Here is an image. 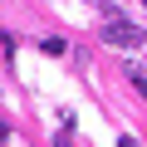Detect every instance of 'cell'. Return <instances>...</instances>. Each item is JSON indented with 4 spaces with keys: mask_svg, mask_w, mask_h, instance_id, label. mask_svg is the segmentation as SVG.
Here are the masks:
<instances>
[{
    "mask_svg": "<svg viewBox=\"0 0 147 147\" xmlns=\"http://www.w3.org/2000/svg\"><path fill=\"white\" fill-rule=\"evenodd\" d=\"M142 39H147L142 25L123 20V15H108V20H103V44H113V49H137Z\"/></svg>",
    "mask_w": 147,
    "mask_h": 147,
    "instance_id": "obj_1",
    "label": "cell"
},
{
    "mask_svg": "<svg viewBox=\"0 0 147 147\" xmlns=\"http://www.w3.org/2000/svg\"><path fill=\"white\" fill-rule=\"evenodd\" d=\"M127 79H132V84H137V93L147 98V69H142V64H127Z\"/></svg>",
    "mask_w": 147,
    "mask_h": 147,
    "instance_id": "obj_2",
    "label": "cell"
},
{
    "mask_svg": "<svg viewBox=\"0 0 147 147\" xmlns=\"http://www.w3.org/2000/svg\"><path fill=\"white\" fill-rule=\"evenodd\" d=\"M64 49H69L64 39H44V54H49V59H64Z\"/></svg>",
    "mask_w": 147,
    "mask_h": 147,
    "instance_id": "obj_3",
    "label": "cell"
},
{
    "mask_svg": "<svg viewBox=\"0 0 147 147\" xmlns=\"http://www.w3.org/2000/svg\"><path fill=\"white\" fill-rule=\"evenodd\" d=\"M103 10L108 15H123V0H103Z\"/></svg>",
    "mask_w": 147,
    "mask_h": 147,
    "instance_id": "obj_4",
    "label": "cell"
},
{
    "mask_svg": "<svg viewBox=\"0 0 147 147\" xmlns=\"http://www.w3.org/2000/svg\"><path fill=\"white\" fill-rule=\"evenodd\" d=\"M54 147H74V137H69V132H59V142H54Z\"/></svg>",
    "mask_w": 147,
    "mask_h": 147,
    "instance_id": "obj_5",
    "label": "cell"
},
{
    "mask_svg": "<svg viewBox=\"0 0 147 147\" xmlns=\"http://www.w3.org/2000/svg\"><path fill=\"white\" fill-rule=\"evenodd\" d=\"M118 147H137V137H118Z\"/></svg>",
    "mask_w": 147,
    "mask_h": 147,
    "instance_id": "obj_6",
    "label": "cell"
},
{
    "mask_svg": "<svg viewBox=\"0 0 147 147\" xmlns=\"http://www.w3.org/2000/svg\"><path fill=\"white\" fill-rule=\"evenodd\" d=\"M5 137H10V127H5V118H0V142H5Z\"/></svg>",
    "mask_w": 147,
    "mask_h": 147,
    "instance_id": "obj_7",
    "label": "cell"
},
{
    "mask_svg": "<svg viewBox=\"0 0 147 147\" xmlns=\"http://www.w3.org/2000/svg\"><path fill=\"white\" fill-rule=\"evenodd\" d=\"M142 5H147V0H142Z\"/></svg>",
    "mask_w": 147,
    "mask_h": 147,
    "instance_id": "obj_8",
    "label": "cell"
}]
</instances>
